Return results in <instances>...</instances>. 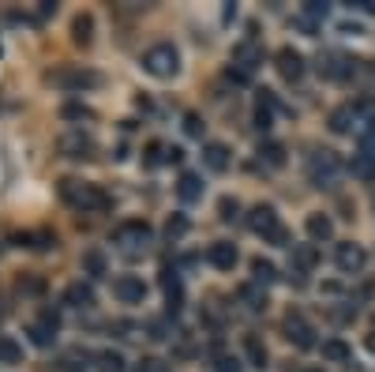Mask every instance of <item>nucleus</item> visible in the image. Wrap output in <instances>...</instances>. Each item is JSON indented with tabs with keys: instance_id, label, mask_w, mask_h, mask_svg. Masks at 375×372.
<instances>
[{
	"instance_id": "1",
	"label": "nucleus",
	"mask_w": 375,
	"mask_h": 372,
	"mask_svg": "<svg viewBox=\"0 0 375 372\" xmlns=\"http://www.w3.org/2000/svg\"><path fill=\"white\" fill-rule=\"evenodd\" d=\"M60 200L75 207V211H105L109 207V195L98 188V184H86V181H60Z\"/></svg>"
},
{
	"instance_id": "2",
	"label": "nucleus",
	"mask_w": 375,
	"mask_h": 372,
	"mask_svg": "<svg viewBox=\"0 0 375 372\" xmlns=\"http://www.w3.org/2000/svg\"><path fill=\"white\" fill-rule=\"evenodd\" d=\"M248 226H251V233H259L263 240H270V245H289V233H285V226L278 222V211L267 203H259V207H251V214H248Z\"/></svg>"
},
{
	"instance_id": "3",
	"label": "nucleus",
	"mask_w": 375,
	"mask_h": 372,
	"mask_svg": "<svg viewBox=\"0 0 375 372\" xmlns=\"http://www.w3.org/2000/svg\"><path fill=\"white\" fill-rule=\"evenodd\" d=\"M113 240H117V248H120L124 256H143V252L154 245V229H150L147 222H120L117 233H113Z\"/></svg>"
},
{
	"instance_id": "4",
	"label": "nucleus",
	"mask_w": 375,
	"mask_h": 372,
	"mask_svg": "<svg viewBox=\"0 0 375 372\" xmlns=\"http://www.w3.org/2000/svg\"><path fill=\"white\" fill-rule=\"evenodd\" d=\"M341 177V158L334 150H315L308 158V181L319 184V188H334V181Z\"/></svg>"
},
{
	"instance_id": "5",
	"label": "nucleus",
	"mask_w": 375,
	"mask_h": 372,
	"mask_svg": "<svg viewBox=\"0 0 375 372\" xmlns=\"http://www.w3.org/2000/svg\"><path fill=\"white\" fill-rule=\"evenodd\" d=\"M143 68L150 75H158V79H169V75H176V68H180V53H176L169 41H158V46H150L143 53Z\"/></svg>"
},
{
	"instance_id": "6",
	"label": "nucleus",
	"mask_w": 375,
	"mask_h": 372,
	"mask_svg": "<svg viewBox=\"0 0 375 372\" xmlns=\"http://www.w3.org/2000/svg\"><path fill=\"white\" fill-rule=\"evenodd\" d=\"M263 64V49L256 46V41H240V46L233 49V64H229V79L237 83H251V75H256V68Z\"/></svg>"
},
{
	"instance_id": "7",
	"label": "nucleus",
	"mask_w": 375,
	"mask_h": 372,
	"mask_svg": "<svg viewBox=\"0 0 375 372\" xmlns=\"http://www.w3.org/2000/svg\"><path fill=\"white\" fill-rule=\"evenodd\" d=\"M53 83L64 86V91H91V86L102 83V75L91 68H60V72H53Z\"/></svg>"
},
{
	"instance_id": "8",
	"label": "nucleus",
	"mask_w": 375,
	"mask_h": 372,
	"mask_svg": "<svg viewBox=\"0 0 375 372\" xmlns=\"http://www.w3.org/2000/svg\"><path fill=\"white\" fill-rule=\"evenodd\" d=\"M334 264H338L341 275H360L364 264H368V252H364L360 245H353V240H341L334 248Z\"/></svg>"
},
{
	"instance_id": "9",
	"label": "nucleus",
	"mask_w": 375,
	"mask_h": 372,
	"mask_svg": "<svg viewBox=\"0 0 375 372\" xmlns=\"http://www.w3.org/2000/svg\"><path fill=\"white\" fill-rule=\"evenodd\" d=\"M285 338H289L293 346H301V349H312L315 346V327L308 323L301 312H289L285 316Z\"/></svg>"
},
{
	"instance_id": "10",
	"label": "nucleus",
	"mask_w": 375,
	"mask_h": 372,
	"mask_svg": "<svg viewBox=\"0 0 375 372\" xmlns=\"http://www.w3.org/2000/svg\"><path fill=\"white\" fill-rule=\"evenodd\" d=\"M113 297L120 304H143V297H147V282L139 275H120L113 282Z\"/></svg>"
},
{
	"instance_id": "11",
	"label": "nucleus",
	"mask_w": 375,
	"mask_h": 372,
	"mask_svg": "<svg viewBox=\"0 0 375 372\" xmlns=\"http://www.w3.org/2000/svg\"><path fill=\"white\" fill-rule=\"evenodd\" d=\"M319 72H323L327 79H349V75L357 72V60L346 57V53H323V57H319Z\"/></svg>"
},
{
	"instance_id": "12",
	"label": "nucleus",
	"mask_w": 375,
	"mask_h": 372,
	"mask_svg": "<svg viewBox=\"0 0 375 372\" xmlns=\"http://www.w3.org/2000/svg\"><path fill=\"white\" fill-rule=\"evenodd\" d=\"M274 60H278V72H282V79L296 83V79H301V75H304V57H301V53H296L293 46H282V49H278V57H274Z\"/></svg>"
},
{
	"instance_id": "13",
	"label": "nucleus",
	"mask_w": 375,
	"mask_h": 372,
	"mask_svg": "<svg viewBox=\"0 0 375 372\" xmlns=\"http://www.w3.org/2000/svg\"><path fill=\"white\" fill-rule=\"evenodd\" d=\"M206 259H211V267H218V271H233L237 267V245L233 240H214V245L206 248Z\"/></svg>"
},
{
	"instance_id": "14",
	"label": "nucleus",
	"mask_w": 375,
	"mask_h": 372,
	"mask_svg": "<svg viewBox=\"0 0 375 372\" xmlns=\"http://www.w3.org/2000/svg\"><path fill=\"white\" fill-rule=\"evenodd\" d=\"M162 290H165V301H169V312H176L184 304V282L173 267H162Z\"/></svg>"
},
{
	"instance_id": "15",
	"label": "nucleus",
	"mask_w": 375,
	"mask_h": 372,
	"mask_svg": "<svg viewBox=\"0 0 375 372\" xmlns=\"http://www.w3.org/2000/svg\"><path fill=\"white\" fill-rule=\"evenodd\" d=\"M60 150L68 158H91L94 155V139L83 136V132H68V136L60 139Z\"/></svg>"
},
{
	"instance_id": "16",
	"label": "nucleus",
	"mask_w": 375,
	"mask_h": 372,
	"mask_svg": "<svg viewBox=\"0 0 375 372\" xmlns=\"http://www.w3.org/2000/svg\"><path fill=\"white\" fill-rule=\"evenodd\" d=\"M274 109H278V98H274L270 91H259V102H256V128L259 132H270Z\"/></svg>"
},
{
	"instance_id": "17",
	"label": "nucleus",
	"mask_w": 375,
	"mask_h": 372,
	"mask_svg": "<svg viewBox=\"0 0 375 372\" xmlns=\"http://www.w3.org/2000/svg\"><path fill=\"white\" fill-rule=\"evenodd\" d=\"M327 124H330V132H334V136H346V132H353V124H360V120H357V109H353V105H338L334 113H330Z\"/></svg>"
},
{
	"instance_id": "18",
	"label": "nucleus",
	"mask_w": 375,
	"mask_h": 372,
	"mask_svg": "<svg viewBox=\"0 0 375 372\" xmlns=\"http://www.w3.org/2000/svg\"><path fill=\"white\" fill-rule=\"evenodd\" d=\"M64 304H72V309H91V304H94V290L86 286V282H72V286L64 290Z\"/></svg>"
},
{
	"instance_id": "19",
	"label": "nucleus",
	"mask_w": 375,
	"mask_h": 372,
	"mask_svg": "<svg viewBox=\"0 0 375 372\" xmlns=\"http://www.w3.org/2000/svg\"><path fill=\"white\" fill-rule=\"evenodd\" d=\"M176 195H180L184 203H195L203 195V177L199 173H180V184H176Z\"/></svg>"
},
{
	"instance_id": "20",
	"label": "nucleus",
	"mask_w": 375,
	"mask_h": 372,
	"mask_svg": "<svg viewBox=\"0 0 375 372\" xmlns=\"http://www.w3.org/2000/svg\"><path fill=\"white\" fill-rule=\"evenodd\" d=\"M304 229H308V237H312V240H330V237H334V222H330L327 214H319V211L308 214Z\"/></svg>"
},
{
	"instance_id": "21",
	"label": "nucleus",
	"mask_w": 375,
	"mask_h": 372,
	"mask_svg": "<svg viewBox=\"0 0 375 372\" xmlns=\"http://www.w3.org/2000/svg\"><path fill=\"white\" fill-rule=\"evenodd\" d=\"M203 162H206V169H214V173L229 169V147L225 143H206L203 147Z\"/></svg>"
},
{
	"instance_id": "22",
	"label": "nucleus",
	"mask_w": 375,
	"mask_h": 372,
	"mask_svg": "<svg viewBox=\"0 0 375 372\" xmlns=\"http://www.w3.org/2000/svg\"><path fill=\"white\" fill-rule=\"evenodd\" d=\"M83 271H86L91 278H102V275H105L109 264H105V252H102V248H86V252H83Z\"/></svg>"
},
{
	"instance_id": "23",
	"label": "nucleus",
	"mask_w": 375,
	"mask_h": 372,
	"mask_svg": "<svg viewBox=\"0 0 375 372\" xmlns=\"http://www.w3.org/2000/svg\"><path fill=\"white\" fill-rule=\"evenodd\" d=\"M349 173H353L357 181H375V158H371V155H364V150H360V155H353Z\"/></svg>"
},
{
	"instance_id": "24",
	"label": "nucleus",
	"mask_w": 375,
	"mask_h": 372,
	"mask_svg": "<svg viewBox=\"0 0 375 372\" xmlns=\"http://www.w3.org/2000/svg\"><path fill=\"white\" fill-rule=\"evenodd\" d=\"M30 342L41 346V349H49L53 342H57V327L46 323V320H38V323H30Z\"/></svg>"
},
{
	"instance_id": "25",
	"label": "nucleus",
	"mask_w": 375,
	"mask_h": 372,
	"mask_svg": "<svg viewBox=\"0 0 375 372\" xmlns=\"http://www.w3.org/2000/svg\"><path fill=\"white\" fill-rule=\"evenodd\" d=\"M244 357H248V365H256V368L267 365V346L259 342V335H244Z\"/></svg>"
},
{
	"instance_id": "26",
	"label": "nucleus",
	"mask_w": 375,
	"mask_h": 372,
	"mask_svg": "<svg viewBox=\"0 0 375 372\" xmlns=\"http://www.w3.org/2000/svg\"><path fill=\"white\" fill-rule=\"evenodd\" d=\"M274 278H278V267H274L270 259H251V282H256V286H270Z\"/></svg>"
},
{
	"instance_id": "27",
	"label": "nucleus",
	"mask_w": 375,
	"mask_h": 372,
	"mask_svg": "<svg viewBox=\"0 0 375 372\" xmlns=\"http://www.w3.org/2000/svg\"><path fill=\"white\" fill-rule=\"evenodd\" d=\"M240 301H244L251 312H263V309H267V304H270V301H267V293H263V286H256V282L240 290Z\"/></svg>"
},
{
	"instance_id": "28",
	"label": "nucleus",
	"mask_w": 375,
	"mask_h": 372,
	"mask_svg": "<svg viewBox=\"0 0 375 372\" xmlns=\"http://www.w3.org/2000/svg\"><path fill=\"white\" fill-rule=\"evenodd\" d=\"M293 264H296V271H312V267L319 264L315 245H296V248H293Z\"/></svg>"
},
{
	"instance_id": "29",
	"label": "nucleus",
	"mask_w": 375,
	"mask_h": 372,
	"mask_svg": "<svg viewBox=\"0 0 375 372\" xmlns=\"http://www.w3.org/2000/svg\"><path fill=\"white\" fill-rule=\"evenodd\" d=\"M72 38L79 41V46H91V38H94V19H91V15H75Z\"/></svg>"
},
{
	"instance_id": "30",
	"label": "nucleus",
	"mask_w": 375,
	"mask_h": 372,
	"mask_svg": "<svg viewBox=\"0 0 375 372\" xmlns=\"http://www.w3.org/2000/svg\"><path fill=\"white\" fill-rule=\"evenodd\" d=\"M0 361H4V365H19V361H23V346H19L15 338L0 335Z\"/></svg>"
},
{
	"instance_id": "31",
	"label": "nucleus",
	"mask_w": 375,
	"mask_h": 372,
	"mask_svg": "<svg viewBox=\"0 0 375 372\" xmlns=\"http://www.w3.org/2000/svg\"><path fill=\"white\" fill-rule=\"evenodd\" d=\"M323 357H327V361H338V365H341V361H349L353 354H349V346L341 342V338H327V342H323Z\"/></svg>"
},
{
	"instance_id": "32",
	"label": "nucleus",
	"mask_w": 375,
	"mask_h": 372,
	"mask_svg": "<svg viewBox=\"0 0 375 372\" xmlns=\"http://www.w3.org/2000/svg\"><path fill=\"white\" fill-rule=\"evenodd\" d=\"M259 158L267 162V166L278 169V166H285V147H282V143H263V147H259Z\"/></svg>"
},
{
	"instance_id": "33",
	"label": "nucleus",
	"mask_w": 375,
	"mask_h": 372,
	"mask_svg": "<svg viewBox=\"0 0 375 372\" xmlns=\"http://www.w3.org/2000/svg\"><path fill=\"white\" fill-rule=\"evenodd\" d=\"M98 368L102 372H124V357H120L117 349H102V354H98Z\"/></svg>"
},
{
	"instance_id": "34",
	"label": "nucleus",
	"mask_w": 375,
	"mask_h": 372,
	"mask_svg": "<svg viewBox=\"0 0 375 372\" xmlns=\"http://www.w3.org/2000/svg\"><path fill=\"white\" fill-rule=\"evenodd\" d=\"M353 109H357V120H360V124H368V128L375 124V98H360Z\"/></svg>"
},
{
	"instance_id": "35",
	"label": "nucleus",
	"mask_w": 375,
	"mask_h": 372,
	"mask_svg": "<svg viewBox=\"0 0 375 372\" xmlns=\"http://www.w3.org/2000/svg\"><path fill=\"white\" fill-rule=\"evenodd\" d=\"M184 233H188V218H184V214H173L169 222H165V237H169V240H180Z\"/></svg>"
},
{
	"instance_id": "36",
	"label": "nucleus",
	"mask_w": 375,
	"mask_h": 372,
	"mask_svg": "<svg viewBox=\"0 0 375 372\" xmlns=\"http://www.w3.org/2000/svg\"><path fill=\"white\" fill-rule=\"evenodd\" d=\"M60 368H64V372H83V368H86V354H83V349H72V354H64Z\"/></svg>"
},
{
	"instance_id": "37",
	"label": "nucleus",
	"mask_w": 375,
	"mask_h": 372,
	"mask_svg": "<svg viewBox=\"0 0 375 372\" xmlns=\"http://www.w3.org/2000/svg\"><path fill=\"white\" fill-rule=\"evenodd\" d=\"M64 120H91V109L79 105V102H68L64 105Z\"/></svg>"
},
{
	"instance_id": "38",
	"label": "nucleus",
	"mask_w": 375,
	"mask_h": 372,
	"mask_svg": "<svg viewBox=\"0 0 375 372\" xmlns=\"http://www.w3.org/2000/svg\"><path fill=\"white\" fill-rule=\"evenodd\" d=\"M327 12H330V8L319 4V0H308V4H304V19H312V23H315V19H327Z\"/></svg>"
},
{
	"instance_id": "39",
	"label": "nucleus",
	"mask_w": 375,
	"mask_h": 372,
	"mask_svg": "<svg viewBox=\"0 0 375 372\" xmlns=\"http://www.w3.org/2000/svg\"><path fill=\"white\" fill-rule=\"evenodd\" d=\"M360 150L375 158V128H360Z\"/></svg>"
},
{
	"instance_id": "40",
	"label": "nucleus",
	"mask_w": 375,
	"mask_h": 372,
	"mask_svg": "<svg viewBox=\"0 0 375 372\" xmlns=\"http://www.w3.org/2000/svg\"><path fill=\"white\" fill-rule=\"evenodd\" d=\"M184 132H188V136H203V120H199V113H188V117H184Z\"/></svg>"
},
{
	"instance_id": "41",
	"label": "nucleus",
	"mask_w": 375,
	"mask_h": 372,
	"mask_svg": "<svg viewBox=\"0 0 375 372\" xmlns=\"http://www.w3.org/2000/svg\"><path fill=\"white\" fill-rule=\"evenodd\" d=\"M147 331H150V338H158V342H162V338H169V323H165V320H150Z\"/></svg>"
},
{
	"instance_id": "42",
	"label": "nucleus",
	"mask_w": 375,
	"mask_h": 372,
	"mask_svg": "<svg viewBox=\"0 0 375 372\" xmlns=\"http://www.w3.org/2000/svg\"><path fill=\"white\" fill-rule=\"evenodd\" d=\"M162 162H165V147L162 143H150L147 147V166H162Z\"/></svg>"
},
{
	"instance_id": "43",
	"label": "nucleus",
	"mask_w": 375,
	"mask_h": 372,
	"mask_svg": "<svg viewBox=\"0 0 375 372\" xmlns=\"http://www.w3.org/2000/svg\"><path fill=\"white\" fill-rule=\"evenodd\" d=\"M136 372H165V361H158V357H143L139 365H136Z\"/></svg>"
},
{
	"instance_id": "44",
	"label": "nucleus",
	"mask_w": 375,
	"mask_h": 372,
	"mask_svg": "<svg viewBox=\"0 0 375 372\" xmlns=\"http://www.w3.org/2000/svg\"><path fill=\"white\" fill-rule=\"evenodd\" d=\"M218 211H222V218H225V222H233L240 207H237V200H222V207H218Z\"/></svg>"
},
{
	"instance_id": "45",
	"label": "nucleus",
	"mask_w": 375,
	"mask_h": 372,
	"mask_svg": "<svg viewBox=\"0 0 375 372\" xmlns=\"http://www.w3.org/2000/svg\"><path fill=\"white\" fill-rule=\"evenodd\" d=\"M218 372H240V361L237 357H218Z\"/></svg>"
},
{
	"instance_id": "46",
	"label": "nucleus",
	"mask_w": 375,
	"mask_h": 372,
	"mask_svg": "<svg viewBox=\"0 0 375 372\" xmlns=\"http://www.w3.org/2000/svg\"><path fill=\"white\" fill-rule=\"evenodd\" d=\"M57 12V0H38V15L46 19V15H53Z\"/></svg>"
},
{
	"instance_id": "47",
	"label": "nucleus",
	"mask_w": 375,
	"mask_h": 372,
	"mask_svg": "<svg viewBox=\"0 0 375 372\" xmlns=\"http://www.w3.org/2000/svg\"><path fill=\"white\" fill-rule=\"evenodd\" d=\"M41 320L53 323V327H60V312H57V309H41Z\"/></svg>"
},
{
	"instance_id": "48",
	"label": "nucleus",
	"mask_w": 375,
	"mask_h": 372,
	"mask_svg": "<svg viewBox=\"0 0 375 372\" xmlns=\"http://www.w3.org/2000/svg\"><path fill=\"white\" fill-rule=\"evenodd\" d=\"M180 158H184L180 147H165V162H180Z\"/></svg>"
},
{
	"instance_id": "49",
	"label": "nucleus",
	"mask_w": 375,
	"mask_h": 372,
	"mask_svg": "<svg viewBox=\"0 0 375 372\" xmlns=\"http://www.w3.org/2000/svg\"><path fill=\"white\" fill-rule=\"evenodd\" d=\"M353 4H357L364 15H371V12H375V0H353Z\"/></svg>"
},
{
	"instance_id": "50",
	"label": "nucleus",
	"mask_w": 375,
	"mask_h": 372,
	"mask_svg": "<svg viewBox=\"0 0 375 372\" xmlns=\"http://www.w3.org/2000/svg\"><path fill=\"white\" fill-rule=\"evenodd\" d=\"M368 349H371V354H375V335H368Z\"/></svg>"
},
{
	"instance_id": "51",
	"label": "nucleus",
	"mask_w": 375,
	"mask_h": 372,
	"mask_svg": "<svg viewBox=\"0 0 375 372\" xmlns=\"http://www.w3.org/2000/svg\"><path fill=\"white\" fill-rule=\"evenodd\" d=\"M304 372H323V368H304Z\"/></svg>"
}]
</instances>
